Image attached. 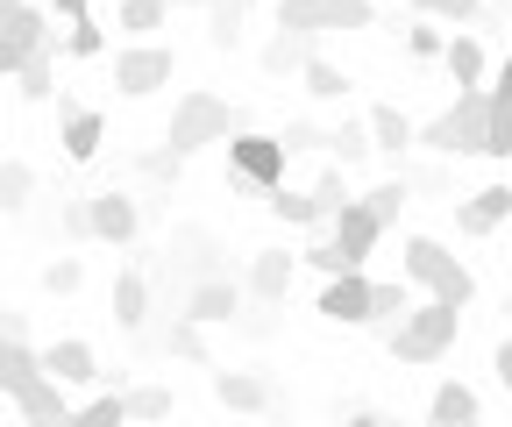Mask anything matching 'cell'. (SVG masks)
I'll list each match as a JSON object with an SVG mask.
<instances>
[{"instance_id":"cell-4","label":"cell","mask_w":512,"mask_h":427,"mask_svg":"<svg viewBox=\"0 0 512 427\" xmlns=\"http://www.w3.org/2000/svg\"><path fill=\"white\" fill-rule=\"evenodd\" d=\"M285 164H292V150H285V136H264V129H235L228 136V178H235V193H278L285 186Z\"/></svg>"},{"instance_id":"cell-12","label":"cell","mask_w":512,"mask_h":427,"mask_svg":"<svg viewBox=\"0 0 512 427\" xmlns=\"http://www.w3.org/2000/svg\"><path fill=\"white\" fill-rule=\"evenodd\" d=\"M384 235H392V228H384V221H377V214H370L363 200H349V207H342V214L328 221V242H335V250H342V257H349L356 271H363V264L377 257V242H384Z\"/></svg>"},{"instance_id":"cell-26","label":"cell","mask_w":512,"mask_h":427,"mask_svg":"<svg viewBox=\"0 0 512 427\" xmlns=\"http://www.w3.org/2000/svg\"><path fill=\"white\" fill-rule=\"evenodd\" d=\"M264 207H271L285 228H320V207H313V193H299V186H278V193H264Z\"/></svg>"},{"instance_id":"cell-43","label":"cell","mask_w":512,"mask_h":427,"mask_svg":"<svg viewBox=\"0 0 512 427\" xmlns=\"http://www.w3.org/2000/svg\"><path fill=\"white\" fill-rule=\"evenodd\" d=\"M57 228L72 235V242H93V228H86V200H72V207H57Z\"/></svg>"},{"instance_id":"cell-6","label":"cell","mask_w":512,"mask_h":427,"mask_svg":"<svg viewBox=\"0 0 512 427\" xmlns=\"http://www.w3.org/2000/svg\"><path fill=\"white\" fill-rule=\"evenodd\" d=\"M171 79H178L171 43H128V50H114V93L150 100V93H164Z\"/></svg>"},{"instance_id":"cell-25","label":"cell","mask_w":512,"mask_h":427,"mask_svg":"<svg viewBox=\"0 0 512 427\" xmlns=\"http://www.w3.org/2000/svg\"><path fill=\"white\" fill-rule=\"evenodd\" d=\"M114 22H121L128 36H136V43H150V36L171 22V8H164V0H121V8H114Z\"/></svg>"},{"instance_id":"cell-41","label":"cell","mask_w":512,"mask_h":427,"mask_svg":"<svg viewBox=\"0 0 512 427\" xmlns=\"http://www.w3.org/2000/svg\"><path fill=\"white\" fill-rule=\"evenodd\" d=\"M441 43H448L441 22H413V29H406V50L420 57V65H427V57H441Z\"/></svg>"},{"instance_id":"cell-9","label":"cell","mask_w":512,"mask_h":427,"mask_svg":"<svg viewBox=\"0 0 512 427\" xmlns=\"http://www.w3.org/2000/svg\"><path fill=\"white\" fill-rule=\"evenodd\" d=\"M86 228H93V242H114V250H128V242L143 235V200L121 193V186H107V193L86 200Z\"/></svg>"},{"instance_id":"cell-2","label":"cell","mask_w":512,"mask_h":427,"mask_svg":"<svg viewBox=\"0 0 512 427\" xmlns=\"http://www.w3.org/2000/svg\"><path fill=\"white\" fill-rule=\"evenodd\" d=\"M242 129V114L228 107V100H214V93H185L178 107H171V129H164V150L185 164L192 150H207V143H228Z\"/></svg>"},{"instance_id":"cell-34","label":"cell","mask_w":512,"mask_h":427,"mask_svg":"<svg viewBox=\"0 0 512 427\" xmlns=\"http://www.w3.org/2000/svg\"><path fill=\"white\" fill-rule=\"evenodd\" d=\"M413 15H420V22H448V29H463V22H477V15H484V0H413Z\"/></svg>"},{"instance_id":"cell-23","label":"cell","mask_w":512,"mask_h":427,"mask_svg":"<svg viewBox=\"0 0 512 427\" xmlns=\"http://www.w3.org/2000/svg\"><path fill=\"white\" fill-rule=\"evenodd\" d=\"M29 378H43V363H36V349H29V342H0V392L15 399V392H22Z\"/></svg>"},{"instance_id":"cell-14","label":"cell","mask_w":512,"mask_h":427,"mask_svg":"<svg viewBox=\"0 0 512 427\" xmlns=\"http://www.w3.org/2000/svg\"><path fill=\"white\" fill-rule=\"evenodd\" d=\"M441 65H448V79H456V93H484L491 86V57H484V43L470 29H456L441 43Z\"/></svg>"},{"instance_id":"cell-11","label":"cell","mask_w":512,"mask_h":427,"mask_svg":"<svg viewBox=\"0 0 512 427\" xmlns=\"http://www.w3.org/2000/svg\"><path fill=\"white\" fill-rule=\"evenodd\" d=\"M36 363H43V378L50 385H100V356H93V342H79V335H57V342H43L36 349Z\"/></svg>"},{"instance_id":"cell-47","label":"cell","mask_w":512,"mask_h":427,"mask_svg":"<svg viewBox=\"0 0 512 427\" xmlns=\"http://www.w3.org/2000/svg\"><path fill=\"white\" fill-rule=\"evenodd\" d=\"M491 371H498V385H505V392H512V335H505V342H498V356H491Z\"/></svg>"},{"instance_id":"cell-52","label":"cell","mask_w":512,"mask_h":427,"mask_svg":"<svg viewBox=\"0 0 512 427\" xmlns=\"http://www.w3.org/2000/svg\"><path fill=\"white\" fill-rule=\"evenodd\" d=\"M505 8H512V0H505Z\"/></svg>"},{"instance_id":"cell-36","label":"cell","mask_w":512,"mask_h":427,"mask_svg":"<svg viewBox=\"0 0 512 427\" xmlns=\"http://www.w3.org/2000/svg\"><path fill=\"white\" fill-rule=\"evenodd\" d=\"M406 307H413V292H406L399 278H377V292H370V328H377V321H399Z\"/></svg>"},{"instance_id":"cell-30","label":"cell","mask_w":512,"mask_h":427,"mask_svg":"<svg viewBox=\"0 0 512 427\" xmlns=\"http://www.w3.org/2000/svg\"><path fill=\"white\" fill-rule=\"evenodd\" d=\"M306 193H313L320 221H335V214H342V207L356 200V193H349V171H342V164H328V171H320V186H306Z\"/></svg>"},{"instance_id":"cell-8","label":"cell","mask_w":512,"mask_h":427,"mask_svg":"<svg viewBox=\"0 0 512 427\" xmlns=\"http://www.w3.org/2000/svg\"><path fill=\"white\" fill-rule=\"evenodd\" d=\"M235 314H242V285L228 278V271H214V278H192L185 292H178V314L171 321H192V328H235Z\"/></svg>"},{"instance_id":"cell-50","label":"cell","mask_w":512,"mask_h":427,"mask_svg":"<svg viewBox=\"0 0 512 427\" xmlns=\"http://www.w3.org/2000/svg\"><path fill=\"white\" fill-rule=\"evenodd\" d=\"M164 8H214V0H164Z\"/></svg>"},{"instance_id":"cell-5","label":"cell","mask_w":512,"mask_h":427,"mask_svg":"<svg viewBox=\"0 0 512 427\" xmlns=\"http://www.w3.org/2000/svg\"><path fill=\"white\" fill-rule=\"evenodd\" d=\"M484 107H491V93H456V107L434 114L420 129V150H434V157H484Z\"/></svg>"},{"instance_id":"cell-38","label":"cell","mask_w":512,"mask_h":427,"mask_svg":"<svg viewBox=\"0 0 512 427\" xmlns=\"http://www.w3.org/2000/svg\"><path fill=\"white\" fill-rule=\"evenodd\" d=\"M484 157H512V107L505 100L484 107Z\"/></svg>"},{"instance_id":"cell-44","label":"cell","mask_w":512,"mask_h":427,"mask_svg":"<svg viewBox=\"0 0 512 427\" xmlns=\"http://www.w3.org/2000/svg\"><path fill=\"white\" fill-rule=\"evenodd\" d=\"M484 93L512 107V50H505V57H498V65H491V86H484Z\"/></svg>"},{"instance_id":"cell-27","label":"cell","mask_w":512,"mask_h":427,"mask_svg":"<svg viewBox=\"0 0 512 427\" xmlns=\"http://www.w3.org/2000/svg\"><path fill=\"white\" fill-rule=\"evenodd\" d=\"M406 200H413V178H406V171H399V178H384V186H370V193H363V207H370V214H377L384 228H392V221L406 214Z\"/></svg>"},{"instance_id":"cell-15","label":"cell","mask_w":512,"mask_h":427,"mask_svg":"<svg viewBox=\"0 0 512 427\" xmlns=\"http://www.w3.org/2000/svg\"><path fill=\"white\" fill-rule=\"evenodd\" d=\"M363 129H370V150H377V157H406V150L420 143V129H413V114H399L392 100H377V107L363 114Z\"/></svg>"},{"instance_id":"cell-45","label":"cell","mask_w":512,"mask_h":427,"mask_svg":"<svg viewBox=\"0 0 512 427\" xmlns=\"http://www.w3.org/2000/svg\"><path fill=\"white\" fill-rule=\"evenodd\" d=\"M43 15H50V22H86V0H50Z\"/></svg>"},{"instance_id":"cell-49","label":"cell","mask_w":512,"mask_h":427,"mask_svg":"<svg viewBox=\"0 0 512 427\" xmlns=\"http://www.w3.org/2000/svg\"><path fill=\"white\" fill-rule=\"evenodd\" d=\"M342 427H392V420H384V413H370V406H356V413H349Z\"/></svg>"},{"instance_id":"cell-46","label":"cell","mask_w":512,"mask_h":427,"mask_svg":"<svg viewBox=\"0 0 512 427\" xmlns=\"http://www.w3.org/2000/svg\"><path fill=\"white\" fill-rule=\"evenodd\" d=\"M143 171H150V178H178V157H171V150H150Z\"/></svg>"},{"instance_id":"cell-22","label":"cell","mask_w":512,"mask_h":427,"mask_svg":"<svg viewBox=\"0 0 512 427\" xmlns=\"http://www.w3.org/2000/svg\"><path fill=\"white\" fill-rule=\"evenodd\" d=\"M15 79H22V100H50V93H57V86H50V79H57V29L43 36V50L29 57Z\"/></svg>"},{"instance_id":"cell-31","label":"cell","mask_w":512,"mask_h":427,"mask_svg":"<svg viewBox=\"0 0 512 427\" xmlns=\"http://www.w3.org/2000/svg\"><path fill=\"white\" fill-rule=\"evenodd\" d=\"M320 143H328V157H335L342 171H349V164H363V157H377V150H370V129H363V121H342V129H335V136H320Z\"/></svg>"},{"instance_id":"cell-39","label":"cell","mask_w":512,"mask_h":427,"mask_svg":"<svg viewBox=\"0 0 512 427\" xmlns=\"http://www.w3.org/2000/svg\"><path fill=\"white\" fill-rule=\"evenodd\" d=\"M299 65H306V36H285V29H278V36L264 43V72H299Z\"/></svg>"},{"instance_id":"cell-7","label":"cell","mask_w":512,"mask_h":427,"mask_svg":"<svg viewBox=\"0 0 512 427\" xmlns=\"http://www.w3.org/2000/svg\"><path fill=\"white\" fill-rule=\"evenodd\" d=\"M377 8L370 0H278V29L285 36H320V29H370Z\"/></svg>"},{"instance_id":"cell-18","label":"cell","mask_w":512,"mask_h":427,"mask_svg":"<svg viewBox=\"0 0 512 427\" xmlns=\"http://www.w3.org/2000/svg\"><path fill=\"white\" fill-rule=\"evenodd\" d=\"M292 271H299L292 250H256V257H249V292L264 299V307H278V299L292 292Z\"/></svg>"},{"instance_id":"cell-10","label":"cell","mask_w":512,"mask_h":427,"mask_svg":"<svg viewBox=\"0 0 512 427\" xmlns=\"http://www.w3.org/2000/svg\"><path fill=\"white\" fill-rule=\"evenodd\" d=\"M370 292H377L370 271L328 278V285H320V321H335V328H370Z\"/></svg>"},{"instance_id":"cell-48","label":"cell","mask_w":512,"mask_h":427,"mask_svg":"<svg viewBox=\"0 0 512 427\" xmlns=\"http://www.w3.org/2000/svg\"><path fill=\"white\" fill-rule=\"evenodd\" d=\"M22 15H29V0H0V36H8V29H15Z\"/></svg>"},{"instance_id":"cell-51","label":"cell","mask_w":512,"mask_h":427,"mask_svg":"<svg viewBox=\"0 0 512 427\" xmlns=\"http://www.w3.org/2000/svg\"><path fill=\"white\" fill-rule=\"evenodd\" d=\"M505 314H512V292H505Z\"/></svg>"},{"instance_id":"cell-40","label":"cell","mask_w":512,"mask_h":427,"mask_svg":"<svg viewBox=\"0 0 512 427\" xmlns=\"http://www.w3.org/2000/svg\"><path fill=\"white\" fill-rule=\"evenodd\" d=\"M299 264H313L320 278H342V271H356V264L335 250V242H313V250H299Z\"/></svg>"},{"instance_id":"cell-19","label":"cell","mask_w":512,"mask_h":427,"mask_svg":"<svg viewBox=\"0 0 512 427\" xmlns=\"http://www.w3.org/2000/svg\"><path fill=\"white\" fill-rule=\"evenodd\" d=\"M143 321H150V271L128 264V271L114 278V328H121V335H143Z\"/></svg>"},{"instance_id":"cell-24","label":"cell","mask_w":512,"mask_h":427,"mask_svg":"<svg viewBox=\"0 0 512 427\" xmlns=\"http://www.w3.org/2000/svg\"><path fill=\"white\" fill-rule=\"evenodd\" d=\"M29 200H36V171L22 157H8L0 164V214H29Z\"/></svg>"},{"instance_id":"cell-3","label":"cell","mask_w":512,"mask_h":427,"mask_svg":"<svg viewBox=\"0 0 512 427\" xmlns=\"http://www.w3.org/2000/svg\"><path fill=\"white\" fill-rule=\"evenodd\" d=\"M456 335H463V314L441 307V299H420V307H406L399 328H392V356L399 363H441L456 349Z\"/></svg>"},{"instance_id":"cell-29","label":"cell","mask_w":512,"mask_h":427,"mask_svg":"<svg viewBox=\"0 0 512 427\" xmlns=\"http://www.w3.org/2000/svg\"><path fill=\"white\" fill-rule=\"evenodd\" d=\"M242 8H249V0H214V8H207V43L214 50H235L242 43Z\"/></svg>"},{"instance_id":"cell-42","label":"cell","mask_w":512,"mask_h":427,"mask_svg":"<svg viewBox=\"0 0 512 427\" xmlns=\"http://www.w3.org/2000/svg\"><path fill=\"white\" fill-rule=\"evenodd\" d=\"M171 349L192 356V363H207V342H200V328H192V321H171Z\"/></svg>"},{"instance_id":"cell-32","label":"cell","mask_w":512,"mask_h":427,"mask_svg":"<svg viewBox=\"0 0 512 427\" xmlns=\"http://www.w3.org/2000/svg\"><path fill=\"white\" fill-rule=\"evenodd\" d=\"M72 427H128V399L121 392H100V399L72 406Z\"/></svg>"},{"instance_id":"cell-16","label":"cell","mask_w":512,"mask_h":427,"mask_svg":"<svg viewBox=\"0 0 512 427\" xmlns=\"http://www.w3.org/2000/svg\"><path fill=\"white\" fill-rule=\"evenodd\" d=\"M15 413L29 427H72V399H64V385H50V378H29L15 392Z\"/></svg>"},{"instance_id":"cell-28","label":"cell","mask_w":512,"mask_h":427,"mask_svg":"<svg viewBox=\"0 0 512 427\" xmlns=\"http://www.w3.org/2000/svg\"><path fill=\"white\" fill-rule=\"evenodd\" d=\"M299 79H306V93H313V100H349V72H342V65H328V57H306Z\"/></svg>"},{"instance_id":"cell-37","label":"cell","mask_w":512,"mask_h":427,"mask_svg":"<svg viewBox=\"0 0 512 427\" xmlns=\"http://www.w3.org/2000/svg\"><path fill=\"white\" fill-rule=\"evenodd\" d=\"M57 50H64V57H100V50H107V36H100V22L86 15V22H64Z\"/></svg>"},{"instance_id":"cell-33","label":"cell","mask_w":512,"mask_h":427,"mask_svg":"<svg viewBox=\"0 0 512 427\" xmlns=\"http://www.w3.org/2000/svg\"><path fill=\"white\" fill-rule=\"evenodd\" d=\"M121 399H128V420H143V427L171 420V385H136V392H121Z\"/></svg>"},{"instance_id":"cell-35","label":"cell","mask_w":512,"mask_h":427,"mask_svg":"<svg viewBox=\"0 0 512 427\" xmlns=\"http://www.w3.org/2000/svg\"><path fill=\"white\" fill-rule=\"evenodd\" d=\"M79 285H86V257H50L43 264V292L50 299H72Z\"/></svg>"},{"instance_id":"cell-1","label":"cell","mask_w":512,"mask_h":427,"mask_svg":"<svg viewBox=\"0 0 512 427\" xmlns=\"http://www.w3.org/2000/svg\"><path fill=\"white\" fill-rule=\"evenodd\" d=\"M406 278L427 285V299H441V307H456V314L477 299V271L463 257H448L434 235H406Z\"/></svg>"},{"instance_id":"cell-13","label":"cell","mask_w":512,"mask_h":427,"mask_svg":"<svg viewBox=\"0 0 512 427\" xmlns=\"http://www.w3.org/2000/svg\"><path fill=\"white\" fill-rule=\"evenodd\" d=\"M57 114H64V129H57L64 157H72V164H93V157L107 150V114H100V107H79V100H57Z\"/></svg>"},{"instance_id":"cell-21","label":"cell","mask_w":512,"mask_h":427,"mask_svg":"<svg viewBox=\"0 0 512 427\" xmlns=\"http://www.w3.org/2000/svg\"><path fill=\"white\" fill-rule=\"evenodd\" d=\"M214 399L228 413H271V385L256 371H214Z\"/></svg>"},{"instance_id":"cell-20","label":"cell","mask_w":512,"mask_h":427,"mask_svg":"<svg viewBox=\"0 0 512 427\" xmlns=\"http://www.w3.org/2000/svg\"><path fill=\"white\" fill-rule=\"evenodd\" d=\"M484 413H477V392L463 385V378H441L434 385V399H427V427H477Z\"/></svg>"},{"instance_id":"cell-17","label":"cell","mask_w":512,"mask_h":427,"mask_svg":"<svg viewBox=\"0 0 512 427\" xmlns=\"http://www.w3.org/2000/svg\"><path fill=\"white\" fill-rule=\"evenodd\" d=\"M505 214H512V186H505V178H498V186H477L470 200H456V228L463 235H491Z\"/></svg>"}]
</instances>
